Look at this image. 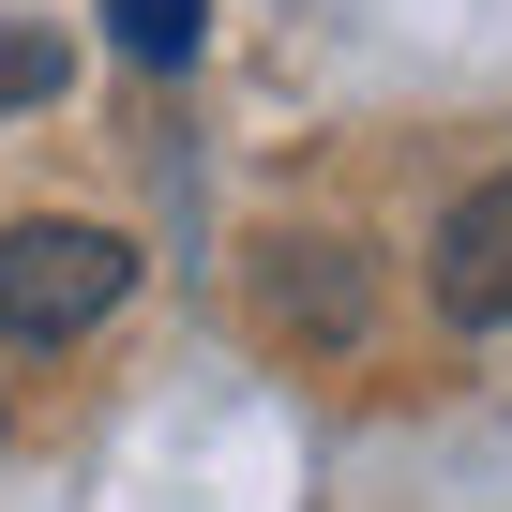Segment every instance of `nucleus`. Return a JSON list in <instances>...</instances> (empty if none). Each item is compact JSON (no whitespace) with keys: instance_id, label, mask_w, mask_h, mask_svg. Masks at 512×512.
<instances>
[{"instance_id":"nucleus-1","label":"nucleus","mask_w":512,"mask_h":512,"mask_svg":"<svg viewBox=\"0 0 512 512\" xmlns=\"http://www.w3.org/2000/svg\"><path fill=\"white\" fill-rule=\"evenodd\" d=\"M121 287H136V241H121V226H61V211L0 226V332H16V347H61V332H91Z\"/></svg>"},{"instance_id":"nucleus-2","label":"nucleus","mask_w":512,"mask_h":512,"mask_svg":"<svg viewBox=\"0 0 512 512\" xmlns=\"http://www.w3.org/2000/svg\"><path fill=\"white\" fill-rule=\"evenodd\" d=\"M437 317L452 332H512V181L452 196V226H437Z\"/></svg>"},{"instance_id":"nucleus-3","label":"nucleus","mask_w":512,"mask_h":512,"mask_svg":"<svg viewBox=\"0 0 512 512\" xmlns=\"http://www.w3.org/2000/svg\"><path fill=\"white\" fill-rule=\"evenodd\" d=\"M272 317L317 332V347L362 332V272H347V241H272Z\"/></svg>"},{"instance_id":"nucleus-4","label":"nucleus","mask_w":512,"mask_h":512,"mask_svg":"<svg viewBox=\"0 0 512 512\" xmlns=\"http://www.w3.org/2000/svg\"><path fill=\"white\" fill-rule=\"evenodd\" d=\"M196 16H211V0H106V31H121V61H196Z\"/></svg>"},{"instance_id":"nucleus-5","label":"nucleus","mask_w":512,"mask_h":512,"mask_svg":"<svg viewBox=\"0 0 512 512\" xmlns=\"http://www.w3.org/2000/svg\"><path fill=\"white\" fill-rule=\"evenodd\" d=\"M46 91H61V31L0 16V121H16V106H46Z\"/></svg>"}]
</instances>
